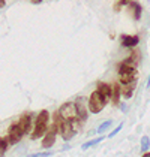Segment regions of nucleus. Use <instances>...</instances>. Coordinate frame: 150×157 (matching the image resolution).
Here are the masks:
<instances>
[{
	"mask_svg": "<svg viewBox=\"0 0 150 157\" xmlns=\"http://www.w3.org/2000/svg\"><path fill=\"white\" fill-rule=\"evenodd\" d=\"M107 102H108V99L105 96H102L99 91L96 90V91H93V93L90 94V97H89V100H87L89 111H90L92 114H99L101 111L105 108Z\"/></svg>",
	"mask_w": 150,
	"mask_h": 157,
	"instance_id": "f257e3e1",
	"label": "nucleus"
},
{
	"mask_svg": "<svg viewBox=\"0 0 150 157\" xmlns=\"http://www.w3.org/2000/svg\"><path fill=\"white\" fill-rule=\"evenodd\" d=\"M48 118H50V114L48 111H42L36 118V124H35V130L32 133V139H38L41 136H44V133L48 127Z\"/></svg>",
	"mask_w": 150,
	"mask_h": 157,
	"instance_id": "f03ea898",
	"label": "nucleus"
},
{
	"mask_svg": "<svg viewBox=\"0 0 150 157\" xmlns=\"http://www.w3.org/2000/svg\"><path fill=\"white\" fill-rule=\"evenodd\" d=\"M59 118L60 120H74L77 118V111H75V103L74 102H68V103H65L60 106L59 109Z\"/></svg>",
	"mask_w": 150,
	"mask_h": 157,
	"instance_id": "7ed1b4c3",
	"label": "nucleus"
},
{
	"mask_svg": "<svg viewBox=\"0 0 150 157\" xmlns=\"http://www.w3.org/2000/svg\"><path fill=\"white\" fill-rule=\"evenodd\" d=\"M74 103H75V111H77V118L81 121V123L86 121L87 120V112H89L86 97H78Z\"/></svg>",
	"mask_w": 150,
	"mask_h": 157,
	"instance_id": "20e7f679",
	"label": "nucleus"
},
{
	"mask_svg": "<svg viewBox=\"0 0 150 157\" xmlns=\"http://www.w3.org/2000/svg\"><path fill=\"white\" fill-rule=\"evenodd\" d=\"M59 130L62 133V138L68 142V141H71L72 138H74L75 135V130L74 127H72V123L69 120H62L59 123Z\"/></svg>",
	"mask_w": 150,
	"mask_h": 157,
	"instance_id": "39448f33",
	"label": "nucleus"
},
{
	"mask_svg": "<svg viewBox=\"0 0 150 157\" xmlns=\"http://www.w3.org/2000/svg\"><path fill=\"white\" fill-rule=\"evenodd\" d=\"M59 123L60 121H57L56 126H53V129L44 136V139H42V147L44 148H51L53 144L56 142V133H57V129H59Z\"/></svg>",
	"mask_w": 150,
	"mask_h": 157,
	"instance_id": "423d86ee",
	"label": "nucleus"
},
{
	"mask_svg": "<svg viewBox=\"0 0 150 157\" xmlns=\"http://www.w3.org/2000/svg\"><path fill=\"white\" fill-rule=\"evenodd\" d=\"M23 135L24 133L20 130V127L17 126V123L15 124H12L11 127H9V133H8V136H9V142L11 144H17V142H20L21 141V138H23Z\"/></svg>",
	"mask_w": 150,
	"mask_h": 157,
	"instance_id": "0eeeda50",
	"label": "nucleus"
},
{
	"mask_svg": "<svg viewBox=\"0 0 150 157\" xmlns=\"http://www.w3.org/2000/svg\"><path fill=\"white\" fill-rule=\"evenodd\" d=\"M17 126L20 127V130L23 133H27L29 129H30V115H29V114L21 115V118L18 120V123H17Z\"/></svg>",
	"mask_w": 150,
	"mask_h": 157,
	"instance_id": "6e6552de",
	"label": "nucleus"
},
{
	"mask_svg": "<svg viewBox=\"0 0 150 157\" xmlns=\"http://www.w3.org/2000/svg\"><path fill=\"white\" fill-rule=\"evenodd\" d=\"M120 40H122V45H123V47L131 48V47H135V45H138L140 37H138V36H129V35H123V36L120 37Z\"/></svg>",
	"mask_w": 150,
	"mask_h": 157,
	"instance_id": "1a4fd4ad",
	"label": "nucleus"
},
{
	"mask_svg": "<svg viewBox=\"0 0 150 157\" xmlns=\"http://www.w3.org/2000/svg\"><path fill=\"white\" fill-rule=\"evenodd\" d=\"M120 94H122V91H120V85L119 84H112L110 97H111V100H112V103H114V105H119V103H120Z\"/></svg>",
	"mask_w": 150,
	"mask_h": 157,
	"instance_id": "9d476101",
	"label": "nucleus"
},
{
	"mask_svg": "<svg viewBox=\"0 0 150 157\" xmlns=\"http://www.w3.org/2000/svg\"><path fill=\"white\" fill-rule=\"evenodd\" d=\"M132 81H137V71L134 72H126V73H120V82L125 85V84H129Z\"/></svg>",
	"mask_w": 150,
	"mask_h": 157,
	"instance_id": "9b49d317",
	"label": "nucleus"
},
{
	"mask_svg": "<svg viewBox=\"0 0 150 157\" xmlns=\"http://www.w3.org/2000/svg\"><path fill=\"white\" fill-rule=\"evenodd\" d=\"M134 88H135V81H132V82H129V84H125L123 88H120L122 96L125 97V99H129V97L132 96V93H134Z\"/></svg>",
	"mask_w": 150,
	"mask_h": 157,
	"instance_id": "f8f14e48",
	"label": "nucleus"
},
{
	"mask_svg": "<svg viewBox=\"0 0 150 157\" xmlns=\"http://www.w3.org/2000/svg\"><path fill=\"white\" fill-rule=\"evenodd\" d=\"M98 91H99L102 96H105L107 99H110V94H111V85L105 84V82H99V84H98Z\"/></svg>",
	"mask_w": 150,
	"mask_h": 157,
	"instance_id": "ddd939ff",
	"label": "nucleus"
},
{
	"mask_svg": "<svg viewBox=\"0 0 150 157\" xmlns=\"http://www.w3.org/2000/svg\"><path fill=\"white\" fill-rule=\"evenodd\" d=\"M129 3V6H131V9L134 11V18L135 20H140L141 18V5L138 3V2H128Z\"/></svg>",
	"mask_w": 150,
	"mask_h": 157,
	"instance_id": "4468645a",
	"label": "nucleus"
},
{
	"mask_svg": "<svg viewBox=\"0 0 150 157\" xmlns=\"http://www.w3.org/2000/svg\"><path fill=\"white\" fill-rule=\"evenodd\" d=\"M104 139V136H99V138H96V139H92V141H89V142H84V144L81 145V148L83 150H89L90 147H95V145H98Z\"/></svg>",
	"mask_w": 150,
	"mask_h": 157,
	"instance_id": "2eb2a0df",
	"label": "nucleus"
},
{
	"mask_svg": "<svg viewBox=\"0 0 150 157\" xmlns=\"http://www.w3.org/2000/svg\"><path fill=\"white\" fill-rule=\"evenodd\" d=\"M149 147H150L149 136H143V138H141V151H147Z\"/></svg>",
	"mask_w": 150,
	"mask_h": 157,
	"instance_id": "dca6fc26",
	"label": "nucleus"
},
{
	"mask_svg": "<svg viewBox=\"0 0 150 157\" xmlns=\"http://www.w3.org/2000/svg\"><path fill=\"white\" fill-rule=\"evenodd\" d=\"M111 124H112V121H111V120L104 121V123L101 124L99 127H98V132H99V133H104L105 130H107V129H110V127H111Z\"/></svg>",
	"mask_w": 150,
	"mask_h": 157,
	"instance_id": "f3484780",
	"label": "nucleus"
},
{
	"mask_svg": "<svg viewBox=\"0 0 150 157\" xmlns=\"http://www.w3.org/2000/svg\"><path fill=\"white\" fill-rule=\"evenodd\" d=\"M6 148H8V139L6 138H0V150L5 153Z\"/></svg>",
	"mask_w": 150,
	"mask_h": 157,
	"instance_id": "a211bd4d",
	"label": "nucleus"
},
{
	"mask_svg": "<svg viewBox=\"0 0 150 157\" xmlns=\"http://www.w3.org/2000/svg\"><path fill=\"white\" fill-rule=\"evenodd\" d=\"M122 127H123V124H119V126H117V127H116V129H114V130H112V132L110 133V135H108V138H112V136H116L117 133L122 130Z\"/></svg>",
	"mask_w": 150,
	"mask_h": 157,
	"instance_id": "6ab92c4d",
	"label": "nucleus"
},
{
	"mask_svg": "<svg viewBox=\"0 0 150 157\" xmlns=\"http://www.w3.org/2000/svg\"><path fill=\"white\" fill-rule=\"evenodd\" d=\"M53 153L51 151H42V153H36V154H33V157H50Z\"/></svg>",
	"mask_w": 150,
	"mask_h": 157,
	"instance_id": "aec40b11",
	"label": "nucleus"
},
{
	"mask_svg": "<svg viewBox=\"0 0 150 157\" xmlns=\"http://www.w3.org/2000/svg\"><path fill=\"white\" fill-rule=\"evenodd\" d=\"M30 2H32V3H35V5H38V3H41L42 0H30Z\"/></svg>",
	"mask_w": 150,
	"mask_h": 157,
	"instance_id": "412c9836",
	"label": "nucleus"
},
{
	"mask_svg": "<svg viewBox=\"0 0 150 157\" xmlns=\"http://www.w3.org/2000/svg\"><path fill=\"white\" fill-rule=\"evenodd\" d=\"M5 6V0H0V8H3Z\"/></svg>",
	"mask_w": 150,
	"mask_h": 157,
	"instance_id": "4be33fe9",
	"label": "nucleus"
},
{
	"mask_svg": "<svg viewBox=\"0 0 150 157\" xmlns=\"http://www.w3.org/2000/svg\"><path fill=\"white\" fill-rule=\"evenodd\" d=\"M147 87H150V76H149V79H147Z\"/></svg>",
	"mask_w": 150,
	"mask_h": 157,
	"instance_id": "5701e85b",
	"label": "nucleus"
},
{
	"mask_svg": "<svg viewBox=\"0 0 150 157\" xmlns=\"http://www.w3.org/2000/svg\"><path fill=\"white\" fill-rule=\"evenodd\" d=\"M144 156H146V157H150V153H146V154H144Z\"/></svg>",
	"mask_w": 150,
	"mask_h": 157,
	"instance_id": "b1692460",
	"label": "nucleus"
}]
</instances>
